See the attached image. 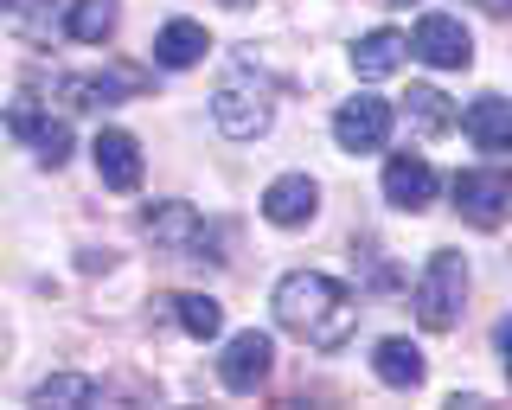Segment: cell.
<instances>
[{
  "instance_id": "1",
  "label": "cell",
  "mask_w": 512,
  "mask_h": 410,
  "mask_svg": "<svg viewBox=\"0 0 512 410\" xmlns=\"http://www.w3.org/2000/svg\"><path fill=\"white\" fill-rule=\"evenodd\" d=\"M276 321L295 340L320 346V353H340L352 340V327H359V302H352V289H340L333 276L295 270V276L276 282Z\"/></svg>"
},
{
  "instance_id": "15",
  "label": "cell",
  "mask_w": 512,
  "mask_h": 410,
  "mask_svg": "<svg viewBox=\"0 0 512 410\" xmlns=\"http://www.w3.org/2000/svg\"><path fill=\"white\" fill-rule=\"evenodd\" d=\"M372 372L391 391H416V385H423V346H416V340H378Z\"/></svg>"
},
{
  "instance_id": "19",
  "label": "cell",
  "mask_w": 512,
  "mask_h": 410,
  "mask_svg": "<svg viewBox=\"0 0 512 410\" xmlns=\"http://www.w3.org/2000/svg\"><path fill=\"white\" fill-rule=\"evenodd\" d=\"M32 398H39V404H96L103 391H96L90 378H77V372H52L39 391H32Z\"/></svg>"
},
{
  "instance_id": "17",
  "label": "cell",
  "mask_w": 512,
  "mask_h": 410,
  "mask_svg": "<svg viewBox=\"0 0 512 410\" xmlns=\"http://www.w3.org/2000/svg\"><path fill=\"white\" fill-rule=\"evenodd\" d=\"M397 65H404V39H397L391 26H378V33H365L352 45V71L359 77H391Z\"/></svg>"
},
{
  "instance_id": "23",
  "label": "cell",
  "mask_w": 512,
  "mask_h": 410,
  "mask_svg": "<svg viewBox=\"0 0 512 410\" xmlns=\"http://www.w3.org/2000/svg\"><path fill=\"white\" fill-rule=\"evenodd\" d=\"M474 7H480V13H493V20H506V13H512V0H474Z\"/></svg>"
},
{
  "instance_id": "13",
  "label": "cell",
  "mask_w": 512,
  "mask_h": 410,
  "mask_svg": "<svg viewBox=\"0 0 512 410\" xmlns=\"http://www.w3.org/2000/svg\"><path fill=\"white\" fill-rule=\"evenodd\" d=\"M90 148H96V173H103V186H116V193H135V186H141V148H135V135L103 129Z\"/></svg>"
},
{
  "instance_id": "4",
  "label": "cell",
  "mask_w": 512,
  "mask_h": 410,
  "mask_svg": "<svg viewBox=\"0 0 512 410\" xmlns=\"http://www.w3.org/2000/svg\"><path fill=\"white\" fill-rule=\"evenodd\" d=\"M423 65H436V71H468L474 65V39H468V26L461 20H448V13H423L416 20V33L404 39Z\"/></svg>"
},
{
  "instance_id": "18",
  "label": "cell",
  "mask_w": 512,
  "mask_h": 410,
  "mask_svg": "<svg viewBox=\"0 0 512 410\" xmlns=\"http://www.w3.org/2000/svg\"><path fill=\"white\" fill-rule=\"evenodd\" d=\"M404 116H410L423 135H442V129H455V103H448L436 84H410V97H404Z\"/></svg>"
},
{
  "instance_id": "25",
  "label": "cell",
  "mask_w": 512,
  "mask_h": 410,
  "mask_svg": "<svg viewBox=\"0 0 512 410\" xmlns=\"http://www.w3.org/2000/svg\"><path fill=\"white\" fill-rule=\"evenodd\" d=\"M391 7H410V0H391Z\"/></svg>"
},
{
  "instance_id": "10",
  "label": "cell",
  "mask_w": 512,
  "mask_h": 410,
  "mask_svg": "<svg viewBox=\"0 0 512 410\" xmlns=\"http://www.w3.org/2000/svg\"><path fill=\"white\" fill-rule=\"evenodd\" d=\"M314 212H320V186L308 180V173H282V180H269V193H263V218H269V225L295 231V225H308Z\"/></svg>"
},
{
  "instance_id": "5",
  "label": "cell",
  "mask_w": 512,
  "mask_h": 410,
  "mask_svg": "<svg viewBox=\"0 0 512 410\" xmlns=\"http://www.w3.org/2000/svg\"><path fill=\"white\" fill-rule=\"evenodd\" d=\"M506 205H512L506 173H493V167H468V173H455V212L468 218V225L493 231V225L506 218Z\"/></svg>"
},
{
  "instance_id": "9",
  "label": "cell",
  "mask_w": 512,
  "mask_h": 410,
  "mask_svg": "<svg viewBox=\"0 0 512 410\" xmlns=\"http://www.w3.org/2000/svg\"><path fill=\"white\" fill-rule=\"evenodd\" d=\"M269 366H276V346H269V334H231V346L218 353V378L231 391H256L269 378Z\"/></svg>"
},
{
  "instance_id": "6",
  "label": "cell",
  "mask_w": 512,
  "mask_h": 410,
  "mask_svg": "<svg viewBox=\"0 0 512 410\" xmlns=\"http://www.w3.org/2000/svg\"><path fill=\"white\" fill-rule=\"evenodd\" d=\"M333 141H340L346 154H372L391 141V103L384 97H352L340 103V116H333Z\"/></svg>"
},
{
  "instance_id": "16",
  "label": "cell",
  "mask_w": 512,
  "mask_h": 410,
  "mask_svg": "<svg viewBox=\"0 0 512 410\" xmlns=\"http://www.w3.org/2000/svg\"><path fill=\"white\" fill-rule=\"evenodd\" d=\"M116 26H122L116 0H71V13H64V33H71L77 45H103Z\"/></svg>"
},
{
  "instance_id": "7",
  "label": "cell",
  "mask_w": 512,
  "mask_h": 410,
  "mask_svg": "<svg viewBox=\"0 0 512 410\" xmlns=\"http://www.w3.org/2000/svg\"><path fill=\"white\" fill-rule=\"evenodd\" d=\"M7 129L20 135L45 167H64V161H71V129H64L58 116H45L39 103H13V109H7Z\"/></svg>"
},
{
  "instance_id": "14",
  "label": "cell",
  "mask_w": 512,
  "mask_h": 410,
  "mask_svg": "<svg viewBox=\"0 0 512 410\" xmlns=\"http://www.w3.org/2000/svg\"><path fill=\"white\" fill-rule=\"evenodd\" d=\"M205 52H212V39H205L199 20H167V26L154 33V65H160V71H192Z\"/></svg>"
},
{
  "instance_id": "12",
  "label": "cell",
  "mask_w": 512,
  "mask_h": 410,
  "mask_svg": "<svg viewBox=\"0 0 512 410\" xmlns=\"http://www.w3.org/2000/svg\"><path fill=\"white\" fill-rule=\"evenodd\" d=\"M461 129H468L474 148L512 154V103H506V97H474L468 109H461Z\"/></svg>"
},
{
  "instance_id": "3",
  "label": "cell",
  "mask_w": 512,
  "mask_h": 410,
  "mask_svg": "<svg viewBox=\"0 0 512 410\" xmlns=\"http://www.w3.org/2000/svg\"><path fill=\"white\" fill-rule=\"evenodd\" d=\"M269 116H276V103H269V84H263L250 65H237V71L212 90V122H218L231 141H256V135L269 129Z\"/></svg>"
},
{
  "instance_id": "11",
  "label": "cell",
  "mask_w": 512,
  "mask_h": 410,
  "mask_svg": "<svg viewBox=\"0 0 512 410\" xmlns=\"http://www.w3.org/2000/svg\"><path fill=\"white\" fill-rule=\"evenodd\" d=\"M141 225H148L154 244L186 250V257H199V244H205V225H199V212H192L186 199H160V205H148V212H141Z\"/></svg>"
},
{
  "instance_id": "21",
  "label": "cell",
  "mask_w": 512,
  "mask_h": 410,
  "mask_svg": "<svg viewBox=\"0 0 512 410\" xmlns=\"http://www.w3.org/2000/svg\"><path fill=\"white\" fill-rule=\"evenodd\" d=\"M493 340H500V353H506V372H512V314H506L500 327H493Z\"/></svg>"
},
{
  "instance_id": "22",
  "label": "cell",
  "mask_w": 512,
  "mask_h": 410,
  "mask_svg": "<svg viewBox=\"0 0 512 410\" xmlns=\"http://www.w3.org/2000/svg\"><path fill=\"white\" fill-rule=\"evenodd\" d=\"M26 7L32 0H0V20H26Z\"/></svg>"
},
{
  "instance_id": "20",
  "label": "cell",
  "mask_w": 512,
  "mask_h": 410,
  "mask_svg": "<svg viewBox=\"0 0 512 410\" xmlns=\"http://www.w3.org/2000/svg\"><path fill=\"white\" fill-rule=\"evenodd\" d=\"M173 302H180V327L192 340H218V327H224L218 302H205V295H173Z\"/></svg>"
},
{
  "instance_id": "8",
  "label": "cell",
  "mask_w": 512,
  "mask_h": 410,
  "mask_svg": "<svg viewBox=\"0 0 512 410\" xmlns=\"http://www.w3.org/2000/svg\"><path fill=\"white\" fill-rule=\"evenodd\" d=\"M384 199H391L397 212H429V205H436V167H429L423 154H391V161H384Z\"/></svg>"
},
{
  "instance_id": "2",
  "label": "cell",
  "mask_w": 512,
  "mask_h": 410,
  "mask_svg": "<svg viewBox=\"0 0 512 410\" xmlns=\"http://www.w3.org/2000/svg\"><path fill=\"white\" fill-rule=\"evenodd\" d=\"M461 308H468V257L461 250H436L423 282H416V321L429 334H448V327H461Z\"/></svg>"
},
{
  "instance_id": "24",
  "label": "cell",
  "mask_w": 512,
  "mask_h": 410,
  "mask_svg": "<svg viewBox=\"0 0 512 410\" xmlns=\"http://www.w3.org/2000/svg\"><path fill=\"white\" fill-rule=\"evenodd\" d=\"M224 7H250V0H224Z\"/></svg>"
}]
</instances>
